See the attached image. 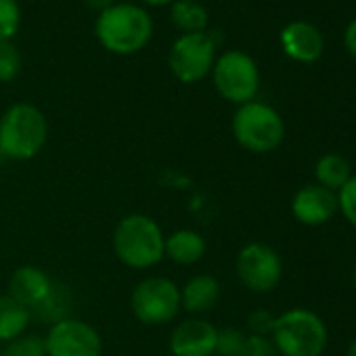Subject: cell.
Instances as JSON below:
<instances>
[{"mask_svg":"<svg viewBox=\"0 0 356 356\" xmlns=\"http://www.w3.org/2000/svg\"><path fill=\"white\" fill-rule=\"evenodd\" d=\"M95 36L99 44L113 55H134L153 38V19L138 5L113 3L97 15Z\"/></svg>","mask_w":356,"mask_h":356,"instance_id":"obj_1","label":"cell"},{"mask_svg":"<svg viewBox=\"0 0 356 356\" xmlns=\"http://www.w3.org/2000/svg\"><path fill=\"white\" fill-rule=\"evenodd\" d=\"M49 122L32 103H15L0 115V155L13 161L34 159L47 145Z\"/></svg>","mask_w":356,"mask_h":356,"instance_id":"obj_2","label":"cell"},{"mask_svg":"<svg viewBox=\"0 0 356 356\" xmlns=\"http://www.w3.org/2000/svg\"><path fill=\"white\" fill-rule=\"evenodd\" d=\"M163 243L165 235L161 227L145 214L122 218L113 231V252L118 260L136 270L155 266L163 258Z\"/></svg>","mask_w":356,"mask_h":356,"instance_id":"obj_3","label":"cell"},{"mask_svg":"<svg viewBox=\"0 0 356 356\" xmlns=\"http://www.w3.org/2000/svg\"><path fill=\"white\" fill-rule=\"evenodd\" d=\"M270 339L279 356H323L329 346V329L316 312L291 308L277 316Z\"/></svg>","mask_w":356,"mask_h":356,"instance_id":"obj_4","label":"cell"},{"mask_svg":"<svg viewBox=\"0 0 356 356\" xmlns=\"http://www.w3.org/2000/svg\"><path fill=\"white\" fill-rule=\"evenodd\" d=\"M233 136L250 153H270L285 138V122L281 113L262 101H250L237 107L233 115Z\"/></svg>","mask_w":356,"mask_h":356,"instance_id":"obj_5","label":"cell"},{"mask_svg":"<svg viewBox=\"0 0 356 356\" xmlns=\"http://www.w3.org/2000/svg\"><path fill=\"white\" fill-rule=\"evenodd\" d=\"M212 82L225 101L243 105L256 101L260 90V70L252 55L243 51H227L214 61Z\"/></svg>","mask_w":356,"mask_h":356,"instance_id":"obj_6","label":"cell"},{"mask_svg":"<svg viewBox=\"0 0 356 356\" xmlns=\"http://www.w3.org/2000/svg\"><path fill=\"white\" fill-rule=\"evenodd\" d=\"M216 47L218 40L208 30L200 34H181L170 47L168 67L178 82H202L208 74H212L216 61Z\"/></svg>","mask_w":356,"mask_h":356,"instance_id":"obj_7","label":"cell"},{"mask_svg":"<svg viewBox=\"0 0 356 356\" xmlns=\"http://www.w3.org/2000/svg\"><path fill=\"white\" fill-rule=\"evenodd\" d=\"M130 308L143 325H165L181 312V287L168 277H149L140 281L132 296Z\"/></svg>","mask_w":356,"mask_h":356,"instance_id":"obj_8","label":"cell"},{"mask_svg":"<svg viewBox=\"0 0 356 356\" xmlns=\"http://www.w3.org/2000/svg\"><path fill=\"white\" fill-rule=\"evenodd\" d=\"M237 277L254 293L273 291L283 279V262L275 248L266 243H248L237 254Z\"/></svg>","mask_w":356,"mask_h":356,"instance_id":"obj_9","label":"cell"},{"mask_svg":"<svg viewBox=\"0 0 356 356\" xmlns=\"http://www.w3.org/2000/svg\"><path fill=\"white\" fill-rule=\"evenodd\" d=\"M47 356H101L103 337L86 321L67 316L51 325L44 335Z\"/></svg>","mask_w":356,"mask_h":356,"instance_id":"obj_10","label":"cell"},{"mask_svg":"<svg viewBox=\"0 0 356 356\" xmlns=\"http://www.w3.org/2000/svg\"><path fill=\"white\" fill-rule=\"evenodd\" d=\"M218 329L204 318H187L170 335L172 356H214Z\"/></svg>","mask_w":356,"mask_h":356,"instance_id":"obj_11","label":"cell"},{"mask_svg":"<svg viewBox=\"0 0 356 356\" xmlns=\"http://www.w3.org/2000/svg\"><path fill=\"white\" fill-rule=\"evenodd\" d=\"M337 193L321 185H304L291 200V214L304 227H321L337 214Z\"/></svg>","mask_w":356,"mask_h":356,"instance_id":"obj_12","label":"cell"},{"mask_svg":"<svg viewBox=\"0 0 356 356\" xmlns=\"http://www.w3.org/2000/svg\"><path fill=\"white\" fill-rule=\"evenodd\" d=\"M283 53L298 63H314L323 55V34L310 22H291L281 30Z\"/></svg>","mask_w":356,"mask_h":356,"instance_id":"obj_13","label":"cell"},{"mask_svg":"<svg viewBox=\"0 0 356 356\" xmlns=\"http://www.w3.org/2000/svg\"><path fill=\"white\" fill-rule=\"evenodd\" d=\"M53 285H55L53 279L42 268L26 264V266H19L11 275L9 296L15 298L17 302H22L24 306H28L30 310H34L38 304H42L47 300Z\"/></svg>","mask_w":356,"mask_h":356,"instance_id":"obj_14","label":"cell"},{"mask_svg":"<svg viewBox=\"0 0 356 356\" xmlns=\"http://www.w3.org/2000/svg\"><path fill=\"white\" fill-rule=\"evenodd\" d=\"M220 300V283L212 275H195L181 289V308L191 314H204Z\"/></svg>","mask_w":356,"mask_h":356,"instance_id":"obj_15","label":"cell"},{"mask_svg":"<svg viewBox=\"0 0 356 356\" xmlns=\"http://www.w3.org/2000/svg\"><path fill=\"white\" fill-rule=\"evenodd\" d=\"M206 248L208 245L202 233L193 229H178L170 237H165L163 256H168L172 262L181 266H193L204 258Z\"/></svg>","mask_w":356,"mask_h":356,"instance_id":"obj_16","label":"cell"},{"mask_svg":"<svg viewBox=\"0 0 356 356\" xmlns=\"http://www.w3.org/2000/svg\"><path fill=\"white\" fill-rule=\"evenodd\" d=\"M314 178L316 185L337 193L352 178V165L341 153H325L314 163Z\"/></svg>","mask_w":356,"mask_h":356,"instance_id":"obj_17","label":"cell"},{"mask_svg":"<svg viewBox=\"0 0 356 356\" xmlns=\"http://www.w3.org/2000/svg\"><path fill=\"white\" fill-rule=\"evenodd\" d=\"M32 321V310L15 298L0 296V341L7 343L26 333Z\"/></svg>","mask_w":356,"mask_h":356,"instance_id":"obj_18","label":"cell"},{"mask_svg":"<svg viewBox=\"0 0 356 356\" xmlns=\"http://www.w3.org/2000/svg\"><path fill=\"white\" fill-rule=\"evenodd\" d=\"M170 19L181 34H200L206 32L210 24L208 9L197 0H174L170 5Z\"/></svg>","mask_w":356,"mask_h":356,"instance_id":"obj_19","label":"cell"},{"mask_svg":"<svg viewBox=\"0 0 356 356\" xmlns=\"http://www.w3.org/2000/svg\"><path fill=\"white\" fill-rule=\"evenodd\" d=\"M67 310H70V293L61 285H53L47 300L42 304H38L32 310V314H38L47 323H57V321H63L70 316Z\"/></svg>","mask_w":356,"mask_h":356,"instance_id":"obj_20","label":"cell"},{"mask_svg":"<svg viewBox=\"0 0 356 356\" xmlns=\"http://www.w3.org/2000/svg\"><path fill=\"white\" fill-rule=\"evenodd\" d=\"M0 356H47V343L44 337L24 333L11 341H7L0 350Z\"/></svg>","mask_w":356,"mask_h":356,"instance_id":"obj_21","label":"cell"},{"mask_svg":"<svg viewBox=\"0 0 356 356\" xmlns=\"http://www.w3.org/2000/svg\"><path fill=\"white\" fill-rule=\"evenodd\" d=\"M22 72V53L11 40H0V82H13Z\"/></svg>","mask_w":356,"mask_h":356,"instance_id":"obj_22","label":"cell"},{"mask_svg":"<svg viewBox=\"0 0 356 356\" xmlns=\"http://www.w3.org/2000/svg\"><path fill=\"white\" fill-rule=\"evenodd\" d=\"M22 26V9L17 0H0V40H11Z\"/></svg>","mask_w":356,"mask_h":356,"instance_id":"obj_23","label":"cell"},{"mask_svg":"<svg viewBox=\"0 0 356 356\" xmlns=\"http://www.w3.org/2000/svg\"><path fill=\"white\" fill-rule=\"evenodd\" d=\"M245 333L237 327H225L218 329L216 337V352L214 356H239L245 343Z\"/></svg>","mask_w":356,"mask_h":356,"instance_id":"obj_24","label":"cell"},{"mask_svg":"<svg viewBox=\"0 0 356 356\" xmlns=\"http://www.w3.org/2000/svg\"><path fill=\"white\" fill-rule=\"evenodd\" d=\"M337 210L356 229V174L337 191Z\"/></svg>","mask_w":356,"mask_h":356,"instance_id":"obj_25","label":"cell"},{"mask_svg":"<svg viewBox=\"0 0 356 356\" xmlns=\"http://www.w3.org/2000/svg\"><path fill=\"white\" fill-rule=\"evenodd\" d=\"M277 323V314H273L266 308H256L254 312L248 314V327L252 335H262V337H270L273 329Z\"/></svg>","mask_w":356,"mask_h":356,"instance_id":"obj_26","label":"cell"},{"mask_svg":"<svg viewBox=\"0 0 356 356\" xmlns=\"http://www.w3.org/2000/svg\"><path fill=\"white\" fill-rule=\"evenodd\" d=\"M239 356H279V352H277V348H275L270 337L248 333L243 350H241Z\"/></svg>","mask_w":356,"mask_h":356,"instance_id":"obj_27","label":"cell"},{"mask_svg":"<svg viewBox=\"0 0 356 356\" xmlns=\"http://www.w3.org/2000/svg\"><path fill=\"white\" fill-rule=\"evenodd\" d=\"M343 47H346L348 55L356 61V19L350 22L343 32Z\"/></svg>","mask_w":356,"mask_h":356,"instance_id":"obj_28","label":"cell"},{"mask_svg":"<svg viewBox=\"0 0 356 356\" xmlns=\"http://www.w3.org/2000/svg\"><path fill=\"white\" fill-rule=\"evenodd\" d=\"M84 3H86V7H90L92 11L103 13L105 9H109V7L113 5V0H84Z\"/></svg>","mask_w":356,"mask_h":356,"instance_id":"obj_29","label":"cell"},{"mask_svg":"<svg viewBox=\"0 0 356 356\" xmlns=\"http://www.w3.org/2000/svg\"><path fill=\"white\" fill-rule=\"evenodd\" d=\"M143 3L149 7H165V5H172L174 0H143Z\"/></svg>","mask_w":356,"mask_h":356,"instance_id":"obj_30","label":"cell"},{"mask_svg":"<svg viewBox=\"0 0 356 356\" xmlns=\"http://www.w3.org/2000/svg\"><path fill=\"white\" fill-rule=\"evenodd\" d=\"M346 356H356V337L350 341V346H348V350H346Z\"/></svg>","mask_w":356,"mask_h":356,"instance_id":"obj_31","label":"cell"},{"mask_svg":"<svg viewBox=\"0 0 356 356\" xmlns=\"http://www.w3.org/2000/svg\"><path fill=\"white\" fill-rule=\"evenodd\" d=\"M352 285H354V289H356V262H354V266H352Z\"/></svg>","mask_w":356,"mask_h":356,"instance_id":"obj_32","label":"cell"},{"mask_svg":"<svg viewBox=\"0 0 356 356\" xmlns=\"http://www.w3.org/2000/svg\"><path fill=\"white\" fill-rule=\"evenodd\" d=\"M0 159H3V155H0Z\"/></svg>","mask_w":356,"mask_h":356,"instance_id":"obj_33","label":"cell"}]
</instances>
